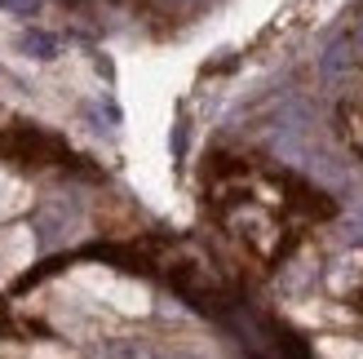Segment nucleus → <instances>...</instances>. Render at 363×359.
<instances>
[{
	"instance_id": "2",
	"label": "nucleus",
	"mask_w": 363,
	"mask_h": 359,
	"mask_svg": "<svg viewBox=\"0 0 363 359\" xmlns=\"http://www.w3.org/2000/svg\"><path fill=\"white\" fill-rule=\"evenodd\" d=\"M18 49L31 53V58H53V53H58V40H53V35H40V31H23L18 35Z\"/></svg>"
},
{
	"instance_id": "3",
	"label": "nucleus",
	"mask_w": 363,
	"mask_h": 359,
	"mask_svg": "<svg viewBox=\"0 0 363 359\" xmlns=\"http://www.w3.org/2000/svg\"><path fill=\"white\" fill-rule=\"evenodd\" d=\"M102 359H155V355L142 342H111V346L102 350Z\"/></svg>"
},
{
	"instance_id": "1",
	"label": "nucleus",
	"mask_w": 363,
	"mask_h": 359,
	"mask_svg": "<svg viewBox=\"0 0 363 359\" xmlns=\"http://www.w3.org/2000/svg\"><path fill=\"white\" fill-rule=\"evenodd\" d=\"M53 155H67L62 142L31 129V124H18V129L0 133V160H13V165H49Z\"/></svg>"
},
{
	"instance_id": "4",
	"label": "nucleus",
	"mask_w": 363,
	"mask_h": 359,
	"mask_svg": "<svg viewBox=\"0 0 363 359\" xmlns=\"http://www.w3.org/2000/svg\"><path fill=\"white\" fill-rule=\"evenodd\" d=\"M0 5H5L9 13H35V5H40V0H0Z\"/></svg>"
},
{
	"instance_id": "5",
	"label": "nucleus",
	"mask_w": 363,
	"mask_h": 359,
	"mask_svg": "<svg viewBox=\"0 0 363 359\" xmlns=\"http://www.w3.org/2000/svg\"><path fill=\"white\" fill-rule=\"evenodd\" d=\"M160 359H191V355H160Z\"/></svg>"
}]
</instances>
